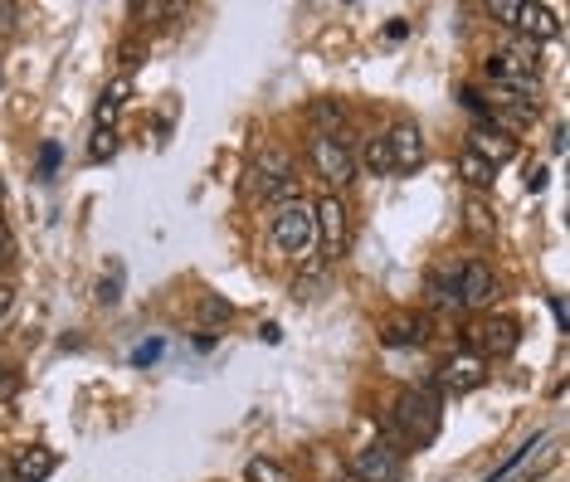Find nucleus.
I'll return each mask as SVG.
<instances>
[{
    "label": "nucleus",
    "mask_w": 570,
    "mask_h": 482,
    "mask_svg": "<svg viewBox=\"0 0 570 482\" xmlns=\"http://www.w3.org/2000/svg\"><path fill=\"white\" fill-rule=\"evenodd\" d=\"M405 444H419L429 448L439 439V400L429 390H400L395 400V424H390Z\"/></svg>",
    "instance_id": "f257e3e1"
},
{
    "label": "nucleus",
    "mask_w": 570,
    "mask_h": 482,
    "mask_svg": "<svg viewBox=\"0 0 570 482\" xmlns=\"http://www.w3.org/2000/svg\"><path fill=\"white\" fill-rule=\"evenodd\" d=\"M488 74L497 78V88H512V93H532L536 78H541V49L527 44V39H517V44H507V49H497L493 59H488Z\"/></svg>",
    "instance_id": "f03ea898"
},
{
    "label": "nucleus",
    "mask_w": 570,
    "mask_h": 482,
    "mask_svg": "<svg viewBox=\"0 0 570 482\" xmlns=\"http://www.w3.org/2000/svg\"><path fill=\"white\" fill-rule=\"evenodd\" d=\"M273 244L283 254H293V259H307L317 249V220H312V205L307 200L278 205V215H273Z\"/></svg>",
    "instance_id": "7ed1b4c3"
},
{
    "label": "nucleus",
    "mask_w": 570,
    "mask_h": 482,
    "mask_svg": "<svg viewBox=\"0 0 570 482\" xmlns=\"http://www.w3.org/2000/svg\"><path fill=\"white\" fill-rule=\"evenodd\" d=\"M307 161H312L317 181H327V186H346L356 176V151L346 147L342 132H317L307 142Z\"/></svg>",
    "instance_id": "20e7f679"
},
{
    "label": "nucleus",
    "mask_w": 570,
    "mask_h": 482,
    "mask_svg": "<svg viewBox=\"0 0 570 482\" xmlns=\"http://www.w3.org/2000/svg\"><path fill=\"white\" fill-rule=\"evenodd\" d=\"M351 478L356 482H405V458H400V448H385V444L356 448Z\"/></svg>",
    "instance_id": "39448f33"
},
{
    "label": "nucleus",
    "mask_w": 570,
    "mask_h": 482,
    "mask_svg": "<svg viewBox=\"0 0 570 482\" xmlns=\"http://www.w3.org/2000/svg\"><path fill=\"white\" fill-rule=\"evenodd\" d=\"M439 385L449 395H473L478 385H488V361L478 351H454L444 366H439Z\"/></svg>",
    "instance_id": "423d86ee"
},
{
    "label": "nucleus",
    "mask_w": 570,
    "mask_h": 482,
    "mask_svg": "<svg viewBox=\"0 0 570 482\" xmlns=\"http://www.w3.org/2000/svg\"><path fill=\"white\" fill-rule=\"evenodd\" d=\"M385 151H390V166L395 171H419V161H424V132H419L415 122H395L385 132Z\"/></svg>",
    "instance_id": "0eeeda50"
},
{
    "label": "nucleus",
    "mask_w": 570,
    "mask_h": 482,
    "mask_svg": "<svg viewBox=\"0 0 570 482\" xmlns=\"http://www.w3.org/2000/svg\"><path fill=\"white\" fill-rule=\"evenodd\" d=\"M312 220H317V244L327 249V254H337L346 244V205L342 195H322L317 205H312Z\"/></svg>",
    "instance_id": "6e6552de"
},
{
    "label": "nucleus",
    "mask_w": 570,
    "mask_h": 482,
    "mask_svg": "<svg viewBox=\"0 0 570 482\" xmlns=\"http://www.w3.org/2000/svg\"><path fill=\"white\" fill-rule=\"evenodd\" d=\"M497 293V273L483 259H468L458 268V307H483Z\"/></svg>",
    "instance_id": "1a4fd4ad"
},
{
    "label": "nucleus",
    "mask_w": 570,
    "mask_h": 482,
    "mask_svg": "<svg viewBox=\"0 0 570 482\" xmlns=\"http://www.w3.org/2000/svg\"><path fill=\"white\" fill-rule=\"evenodd\" d=\"M546 453H551V434H536V439H527V444L517 448V453H512V458H507V463H502V468H497L493 478H483V482H532L536 473V458H546Z\"/></svg>",
    "instance_id": "9d476101"
},
{
    "label": "nucleus",
    "mask_w": 570,
    "mask_h": 482,
    "mask_svg": "<svg viewBox=\"0 0 570 482\" xmlns=\"http://www.w3.org/2000/svg\"><path fill=\"white\" fill-rule=\"evenodd\" d=\"M468 341H473V346H483L488 356H512L522 336H517V322H512V317H488V322L468 327Z\"/></svg>",
    "instance_id": "9b49d317"
},
{
    "label": "nucleus",
    "mask_w": 570,
    "mask_h": 482,
    "mask_svg": "<svg viewBox=\"0 0 570 482\" xmlns=\"http://www.w3.org/2000/svg\"><path fill=\"white\" fill-rule=\"evenodd\" d=\"M468 151H478L483 161L502 166V161H512V156H517V137H512V132H502V127H493V122H478V127L468 132Z\"/></svg>",
    "instance_id": "f8f14e48"
},
{
    "label": "nucleus",
    "mask_w": 570,
    "mask_h": 482,
    "mask_svg": "<svg viewBox=\"0 0 570 482\" xmlns=\"http://www.w3.org/2000/svg\"><path fill=\"white\" fill-rule=\"evenodd\" d=\"M380 341L395 346V351H405V346H424V341H429V317H419V312H400V317H390V322L380 327Z\"/></svg>",
    "instance_id": "ddd939ff"
},
{
    "label": "nucleus",
    "mask_w": 570,
    "mask_h": 482,
    "mask_svg": "<svg viewBox=\"0 0 570 482\" xmlns=\"http://www.w3.org/2000/svg\"><path fill=\"white\" fill-rule=\"evenodd\" d=\"M54 468H59V453L54 448H25L15 458V482H44Z\"/></svg>",
    "instance_id": "4468645a"
},
{
    "label": "nucleus",
    "mask_w": 570,
    "mask_h": 482,
    "mask_svg": "<svg viewBox=\"0 0 570 482\" xmlns=\"http://www.w3.org/2000/svg\"><path fill=\"white\" fill-rule=\"evenodd\" d=\"M517 30L527 35V44H541V39H556V15L546 10V5H522L517 10Z\"/></svg>",
    "instance_id": "2eb2a0df"
},
{
    "label": "nucleus",
    "mask_w": 570,
    "mask_h": 482,
    "mask_svg": "<svg viewBox=\"0 0 570 482\" xmlns=\"http://www.w3.org/2000/svg\"><path fill=\"white\" fill-rule=\"evenodd\" d=\"M458 176H463L473 190H488L497 181V166H493V161H483L478 151L463 147V151H458Z\"/></svg>",
    "instance_id": "dca6fc26"
},
{
    "label": "nucleus",
    "mask_w": 570,
    "mask_h": 482,
    "mask_svg": "<svg viewBox=\"0 0 570 482\" xmlns=\"http://www.w3.org/2000/svg\"><path fill=\"white\" fill-rule=\"evenodd\" d=\"M254 171H259V176H268V181H293V161H288V151H278V147L259 151Z\"/></svg>",
    "instance_id": "f3484780"
},
{
    "label": "nucleus",
    "mask_w": 570,
    "mask_h": 482,
    "mask_svg": "<svg viewBox=\"0 0 570 482\" xmlns=\"http://www.w3.org/2000/svg\"><path fill=\"white\" fill-rule=\"evenodd\" d=\"M361 166H366V176H395L390 151H385V137H371V142L361 147Z\"/></svg>",
    "instance_id": "a211bd4d"
},
{
    "label": "nucleus",
    "mask_w": 570,
    "mask_h": 482,
    "mask_svg": "<svg viewBox=\"0 0 570 482\" xmlns=\"http://www.w3.org/2000/svg\"><path fill=\"white\" fill-rule=\"evenodd\" d=\"M307 117H312L322 132H332V127H342V122H346V108L337 103V98H317V103L307 108Z\"/></svg>",
    "instance_id": "6ab92c4d"
},
{
    "label": "nucleus",
    "mask_w": 570,
    "mask_h": 482,
    "mask_svg": "<svg viewBox=\"0 0 570 482\" xmlns=\"http://www.w3.org/2000/svg\"><path fill=\"white\" fill-rule=\"evenodd\" d=\"M244 482H293V478H288L283 463H273V458H254V463L244 468Z\"/></svg>",
    "instance_id": "aec40b11"
},
{
    "label": "nucleus",
    "mask_w": 570,
    "mask_h": 482,
    "mask_svg": "<svg viewBox=\"0 0 570 482\" xmlns=\"http://www.w3.org/2000/svg\"><path fill=\"white\" fill-rule=\"evenodd\" d=\"M229 312H234V307H229L225 297H205V302H200V317H205V327H220V322H229Z\"/></svg>",
    "instance_id": "412c9836"
},
{
    "label": "nucleus",
    "mask_w": 570,
    "mask_h": 482,
    "mask_svg": "<svg viewBox=\"0 0 570 482\" xmlns=\"http://www.w3.org/2000/svg\"><path fill=\"white\" fill-rule=\"evenodd\" d=\"M113 151H117V137L98 127V132H93V142H88V161H108Z\"/></svg>",
    "instance_id": "4be33fe9"
},
{
    "label": "nucleus",
    "mask_w": 570,
    "mask_h": 482,
    "mask_svg": "<svg viewBox=\"0 0 570 482\" xmlns=\"http://www.w3.org/2000/svg\"><path fill=\"white\" fill-rule=\"evenodd\" d=\"M15 302H20V288H15V283H0V332L10 327V317H15Z\"/></svg>",
    "instance_id": "5701e85b"
},
{
    "label": "nucleus",
    "mask_w": 570,
    "mask_h": 482,
    "mask_svg": "<svg viewBox=\"0 0 570 482\" xmlns=\"http://www.w3.org/2000/svg\"><path fill=\"white\" fill-rule=\"evenodd\" d=\"M117 59L132 69V64H142V59H147V44H142V39H122V44H117Z\"/></svg>",
    "instance_id": "b1692460"
},
{
    "label": "nucleus",
    "mask_w": 570,
    "mask_h": 482,
    "mask_svg": "<svg viewBox=\"0 0 570 482\" xmlns=\"http://www.w3.org/2000/svg\"><path fill=\"white\" fill-rule=\"evenodd\" d=\"M20 395V371H10V366H0V405H10Z\"/></svg>",
    "instance_id": "393cba45"
},
{
    "label": "nucleus",
    "mask_w": 570,
    "mask_h": 482,
    "mask_svg": "<svg viewBox=\"0 0 570 482\" xmlns=\"http://www.w3.org/2000/svg\"><path fill=\"white\" fill-rule=\"evenodd\" d=\"M488 10H493V20H502L507 30H517V10H522L517 0H497V5H488Z\"/></svg>",
    "instance_id": "a878e982"
},
{
    "label": "nucleus",
    "mask_w": 570,
    "mask_h": 482,
    "mask_svg": "<svg viewBox=\"0 0 570 482\" xmlns=\"http://www.w3.org/2000/svg\"><path fill=\"white\" fill-rule=\"evenodd\" d=\"M468 229H473V234H493V220H488V210H483L478 200L468 205Z\"/></svg>",
    "instance_id": "bb28decb"
},
{
    "label": "nucleus",
    "mask_w": 570,
    "mask_h": 482,
    "mask_svg": "<svg viewBox=\"0 0 570 482\" xmlns=\"http://www.w3.org/2000/svg\"><path fill=\"white\" fill-rule=\"evenodd\" d=\"M317 288H322V273H303V278L293 283V297H298V302H307V297H317Z\"/></svg>",
    "instance_id": "cd10ccee"
},
{
    "label": "nucleus",
    "mask_w": 570,
    "mask_h": 482,
    "mask_svg": "<svg viewBox=\"0 0 570 482\" xmlns=\"http://www.w3.org/2000/svg\"><path fill=\"white\" fill-rule=\"evenodd\" d=\"M127 93H132V78H113V83L103 88V98H108L113 108H122V103H127Z\"/></svg>",
    "instance_id": "c85d7f7f"
},
{
    "label": "nucleus",
    "mask_w": 570,
    "mask_h": 482,
    "mask_svg": "<svg viewBox=\"0 0 570 482\" xmlns=\"http://www.w3.org/2000/svg\"><path fill=\"white\" fill-rule=\"evenodd\" d=\"M156 361H161V341H147L132 351V366H156Z\"/></svg>",
    "instance_id": "c756f323"
},
{
    "label": "nucleus",
    "mask_w": 570,
    "mask_h": 482,
    "mask_svg": "<svg viewBox=\"0 0 570 482\" xmlns=\"http://www.w3.org/2000/svg\"><path fill=\"white\" fill-rule=\"evenodd\" d=\"M54 166H59V147L49 142V147L39 151V176H54Z\"/></svg>",
    "instance_id": "7c9ffc66"
},
{
    "label": "nucleus",
    "mask_w": 570,
    "mask_h": 482,
    "mask_svg": "<svg viewBox=\"0 0 570 482\" xmlns=\"http://www.w3.org/2000/svg\"><path fill=\"white\" fill-rule=\"evenodd\" d=\"M117 288H122V283H117V273H113V278H103V283H98V302H108V307H113L117 297H122Z\"/></svg>",
    "instance_id": "2f4dec72"
},
{
    "label": "nucleus",
    "mask_w": 570,
    "mask_h": 482,
    "mask_svg": "<svg viewBox=\"0 0 570 482\" xmlns=\"http://www.w3.org/2000/svg\"><path fill=\"white\" fill-rule=\"evenodd\" d=\"M546 181H551V171H546V166H532V171H527V190H541Z\"/></svg>",
    "instance_id": "473e14b6"
},
{
    "label": "nucleus",
    "mask_w": 570,
    "mask_h": 482,
    "mask_svg": "<svg viewBox=\"0 0 570 482\" xmlns=\"http://www.w3.org/2000/svg\"><path fill=\"white\" fill-rule=\"evenodd\" d=\"M551 317H556V327L566 332V297H551Z\"/></svg>",
    "instance_id": "72a5a7b5"
},
{
    "label": "nucleus",
    "mask_w": 570,
    "mask_h": 482,
    "mask_svg": "<svg viewBox=\"0 0 570 482\" xmlns=\"http://www.w3.org/2000/svg\"><path fill=\"white\" fill-rule=\"evenodd\" d=\"M5 254H10V229L0 224V259H5Z\"/></svg>",
    "instance_id": "f704fd0d"
},
{
    "label": "nucleus",
    "mask_w": 570,
    "mask_h": 482,
    "mask_svg": "<svg viewBox=\"0 0 570 482\" xmlns=\"http://www.w3.org/2000/svg\"><path fill=\"white\" fill-rule=\"evenodd\" d=\"M5 482H15V478H5Z\"/></svg>",
    "instance_id": "c9c22d12"
}]
</instances>
